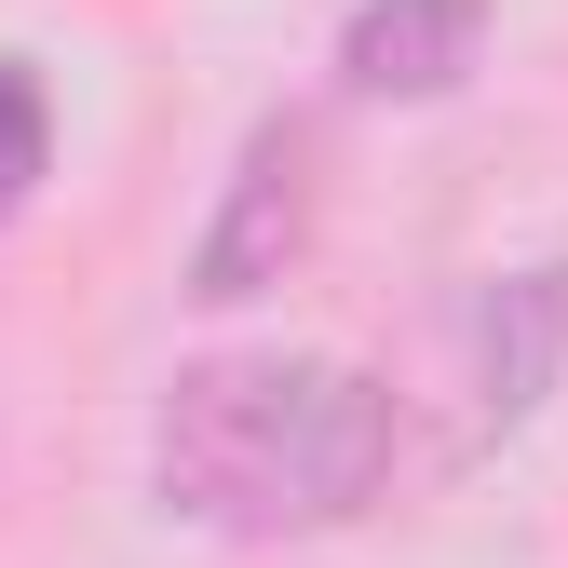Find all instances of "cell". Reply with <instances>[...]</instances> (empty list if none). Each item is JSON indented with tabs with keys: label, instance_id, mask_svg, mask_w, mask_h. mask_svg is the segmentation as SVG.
<instances>
[{
	"label": "cell",
	"instance_id": "1",
	"mask_svg": "<svg viewBox=\"0 0 568 568\" xmlns=\"http://www.w3.org/2000/svg\"><path fill=\"white\" fill-rule=\"evenodd\" d=\"M393 460H406L393 379L338 366V352H203L163 379V419H150L163 515L217 528V541L352 528L393 487Z\"/></svg>",
	"mask_w": 568,
	"mask_h": 568
},
{
	"label": "cell",
	"instance_id": "2",
	"mask_svg": "<svg viewBox=\"0 0 568 568\" xmlns=\"http://www.w3.org/2000/svg\"><path fill=\"white\" fill-rule=\"evenodd\" d=\"M298 244H312V122L271 109L244 135L217 217H203V244H190V298L203 312H244V298H271V284L298 271Z\"/></svg>",
	"mask_w": 568,
	"mask_h": 568
},
{
	"label": "cell",
	"instance_id": "3",
	"mask_svg": "<svg viewBox=\"0 0 568 568\" xmlns=\"http://www.w3.org/2000/svg\"><path fill=\"white\" fill-rule=\"evenodd\" d=\"M460 393H474V447L487 434H528L541 393L568 379V257L541 271H487L474 298H460Z\"/></svg>",
	"mask_w": 568,
	"mask_h": 568
},
{
	"label": "cell",
	"instance_id": "4",
	"mask_svg": "<svg viewBox=\"0 0 568 568\" xmlns=\"http://www.w3.org/2000/svg\"><path fill=\"white\" fill-rule=\"evenodd\" d=\"M487 68V0H352L338 28V95L366 109H434Z\"/></svg>",
	"mask_w": 568,
	"mask_h": 568
},
{
	"label": "cell",
	"instance_id": "5",
	"mask_svg": "<svg viewBox=\"0 0 568 568\" xmlns=\"http://www.w3.org/2000/svg\"><path fill=\"white\" fill-rule=\"evenodd\" d=\"M41 176H54V95L28 54H0V231L41 203Z\"/></svg>",
	"mask_w": 568,
	"mask_h": 568
}]
</instances>
